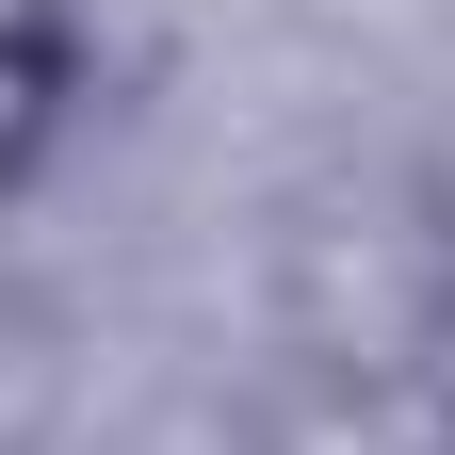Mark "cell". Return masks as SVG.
I'll return each instance as SVG.
<instances>
[{
    "instance_id": "1",
    "label": "cell",
    "mask_w": 455,
    "mask_h": 455,
    "mask_svg": "<svg viewBox=\"0 0 455 455\" xmlns=\"http://www.w3.org/2000/svg\"><path fill=\"white\" fill-rule=\"evenodd\" d=\"M276 325L293 358H455V228L407 196H325L276 244Z\"/></svg>"
},
{
    "instance_id": "2",
    "label": "cell",
    "mask_w": 455,
    "mask_h": 455,
    "mask_svg": "<svg viewBox=\"0 0 455 455\" xmlns=\"http://www.w3.org/2000/svg\"><path fill=\"white\" fill-rule=\"evenodd\" d=\"M244 455H455V358H293Z\"/></svg>"
},
{
    "instance_id": "3",
    "label": "cell",
    "mask_w": 455,
    "mask_h": 455,
    "mask_svg": "<svg viewBox=\"0 0 455 455\" xmlns=\"http://www.w3.org/2000/svg\"><path fill=\"white\" fill-rule=\"evenodd\" d=\"M66 114H82V49L66 33H0V196L66 147Z\"/></svg>"
},
{
    "instance_id": "4",
    "label": "cell",
    "mask_w": 455,
    "mask_h": 455,
    "mask_svg": "<svg viewBox=\"0 0 455 455\" xmlns=\"http://www.w3.org/2000/svg\"><path fill=\"white\" fill-rule=\"evenodd\" d=\"M0 33H66V0H0Z\"/></svg>"
}]
</instances>
